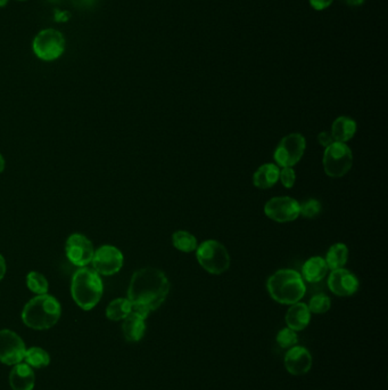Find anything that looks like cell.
I'll return each instance as SVG.
<instances>
[{
    "label": "cell",
    "mask_w": 388,
    "mask_h": 390,
    "mask_svg": "<svg viewBox=\"0 0 388 390\" xmlns=\"http://www.w3.org/2000/svg\"><path fill=\"white\" fill-rule=\"evenodd\" d=\"M170 291V282L162 271L153 267L141 269L131 277L127 299L132 312L146 318L150 312L162 306Z\"/></svg>",
    "instance_id": "6da1fadb"
},
{
    "label": "cell",
    "mask_w": 388,
    "mask_h": 390,
    "mask_svg": "<svg viewBox=\"0 0 388 390\" xmlns=\"http://www.w3.org/2000/svg\"><path fill=\"white\" fill-rule=\"evenodd\" d=\"M267 289L271 298L281 305H293L305 295L307 286L300 273L294 269H280L267 279Z\"/></svg>",
    "instance_id": "7a4b0ae2"
},
{
    "label": "cell",
    "mask_w": 388,
    "mask_h": 390,
    "mask_svg": "<svg viewBox=\"0 0 388 390\" xmlns=\"http://www.w3.org/2000/svg\"><path fill=\"white\" fill-rule=\"evenodd\" d=\"M61 314L59 300L46 293L37 295L24 306L22 320L26 326L33 330H47L59 322Z\"/></svg>",
    "instance_id": "3957f363"
},
{
    "label": "cell",
    "mask_w": 388,
    "mask_h": 390,
    "mask_svg": "<svg viewBox=\"0 0 388 390\" xmlns=\"http://www.w3.org/2000/svg\"><path fill=\"white\" fill-rule=\"evenodd\" d=\"M104 291L101 275L94 269L80 267L73 274L71 283V293L75 304L83 309L90 311L95 309Z\"/></svg>",
    "instance_id": "277c9868"
},
{
    "label": "cell",
    "mask_w": 388,
    "mask_h": 390,
    "mask_svg": "<svg viewBox=\"0 0 388 390\" xmlns=\"http://www.w3.org/2000/svg\"><path fill=\"white\" fill-rule=\"evenodd\" d=\"M196 257L199 265L206 272L220 275L230 267V256L228 250L216 240H206L196 249Z\"/></svg>",
    "instance_id": "5b68a950"
},
{
    "label": "cell",
    "mask_w": 388,
    "mask_h": 390,
    "mask_svg": "<svg viewBox=\"0 0 388 390\" xmlns=\"http://www.w3.org/2000/svg\"><path fill=\"white\" fill-rule=\"evenodd\" d=\"M323 164L327 176L331 178L343 177L352 168V150L345 143L334 142L325 150Z\"/></svg>",
    "instance_id": "8992f818"
},
{
    "label": "cell",
    "mask_w": 388,
    "mask_h": 390,
    "mask_svg": "<svg viewBox=\"0 0 388 390\" xmlns=\"http://www.w3.org/2000/svg\"><path fill=\"white\" fill-rule=\"evenodd\" d=\"M33 52L43 61H55L65 50V39L62 33L55 29L40 31L33 40Z\"/></svg>",
    "instance_id": "52a82bcc"
},
{
    "label": "cell",
    "mask_w": 388,
    "mask_h": 390,
    "mask_svg": "<svg viewBox=\"0 0 388 390\" xmlns=\"http://www.w3.org/2000/svg\"><path fill=\"white\" fill-rule=\"evenodd\" d=\"M307 148V141L298 133L287 135L281 139L280 144L274 151V160L281 168L294 167L303 157Z\"/></svg>",
    "instance_id": "ba28073f"
},
{
    "label": "cell",
    "mask_w": 388,
    "mask_h": 390,
    "mask_svg": "<svg viewBox=\"0 0 388 390\" xmlns=\"http://www.w3.org/2000/svg\"><path fill=\"white\" fill-rule=\"evenodd\" d=\"M123 262V253L116 246H103L95 250L92 262L94 271L99 275L110 276L120 272Z\"/></svg>",
    "instance_id": "9c48e42d"
},
{
    "label": "cell",
    "mask_w": 388,
    "mask_h": 390,
    "mask_svg": "<svg viewBox=\"0 0 388 390\" xmlns=\"http://www.w3.org/2000/svg\"><path fill=\"white\" fill-rule=\"evenodd\" d=\"M26 348L20 335L10 330H0V362L17 365L23 361Z\"/></svg>",
    "instance_id": "30bf717a"
},
{
    "label": "cell",
    "mask_w": 388,
    "mask_h": 390,
    "mask_svg": "<svg viewBox=\"0 0 388 390\" xmlns=\"http://www.w3.org/2000/svg\"><path fill=\"white\" fill-rule=\"evenodd\" d=\"M265 213L277 223H289L300 216V204L293 197H272L265 204Z\"/></svg>",
    "instance_id": "8fae6325"
},
{
    "label": "cell",
    "mask_w": 388,
    "mask_h": 390,
    "mask_svg": "<svg viewBox=\"0 0 388 390\" xmlns=\"http://www.w3.org/2000/svg\"><path fill=\"white\" fill-rule=\"evenodd\" d=\"M65 253L68 260L78 267H85L90 264L95 255V248L87 236L74 233L66 241Z\"/></svg>",
    "instance_id": "7c38bea8"
},
{
    "label": "cell",
    "mask_w": 388,
    "mask_h": 390,
    "mask_svg": "<svg viewBox=\"0 0 388 390\" xmlns=\"http://www.w3.org/2000/svg\"><path fill=\"white\" fill-rule=\"evenodd\" d=\"M328 288L338 297H351L359 290V280L347 269H335L328 277Z\"/></svg>",
    "instance_id": "4fadbf2b"
},
{
    "label": "cell",
    "mask_w": 388,
    "mask_h": 390,
    "mask_svg": "<svg viewBox=\"0 0 388 390\" xmlns=\"http://www.w3.org/2000/svg\"><path fill=\"white\" fill-rule=\"evenodd\" d=\"M312 355L309 349L302 346H294L289 348L285 355L284 364L288 373L292 376H304L309 373L312 367Z\"/></svg>",
    "instance_id": "5bb4252c"
},
{
    "label": "cell",
    "mask_w": 388,
    "mask_h": 390,
    "mask_svg": "<svg viewBox=\"0 0 388 390\" xmlns=\"http://www.w3.org/2000/svg\"><path fill=\"white\" fill-rule=\"evenodd\" d=\"M311 312L307 304L304 302H296L288 309L285 322L287 328L292 329L293 331H303L307 325L310 324Z\"/></svg>",
    "instance_id": "9a60e30c"
},
{
    "label": "cell",
    "mask_w": 388,
    "mask_h": 390,
    "mask_svg": "<svg viewBox=\"0 0 388 390\" xmlns=\"http://www.w3.org/2000/svg\"><path fill=\"white\" fill-rule=\"evenodd\" d=\"M36 382V376L33 373L32 367L26 363H19L14 365L10 371V384L13 390H33Z\"/></svg>",
    "instance_id": "2e32d148"
},
{
    "label": "cell",
    "mask_w": 388,
    "mask_h": 390,
    "mask_svg": "<svg viewBox=\"0 0 388 390\" xmlns=\"http://www.w3.org/2000/svg\"><path fill=\"white\" fill-rule=\"evenodd\" d=\"M145 320L146 318L134 312H131L127 318H124L122 330H123L124 338L127 339V341L137 342L143 339L146 331Z\"/></svg>",
    "instance_id": "e0dca14e"
},
{
    "label": "cell",
    "mask_w": 388,
    "mask_h": 390,
    "mask_svg": "<svg viewBox=\"0 0 388 390\" xmlns=\"http://www.w3.org/2000/svg\"><path fill=\"white\" fill-rule=\"evenodd\" d=\"M328 266L326 260L323 257H311L303 265L302 269V277L304 281L309 283H318L325 279V276L328 273Z\"/></svg>",
    "instance_id": "ac0fdd59"
},
{
    "label": "cell",
    "mask_w": 388,
    "mask_h": 390,
    "mask_svg": "<svg viewBox=\"0 0 388 390\" xmlns=\"http://www.w3.org/2000/svg\"><path fill=\"white\" fill-rule=\"evenodd\" d=\"M279 167L274 164H262L258 167V170L255 171L253 176V183L254 186L261 190H267L274 186L279 181Z\"/></svg>",
    "instance_id": "d6986e66"
},
{
    "label": "cell",
    "mask_w": 388,
    "mask_h": 390,
    "mask_svg": "<svg viewBox=\"0 0 388 390\" xmlns=\"http://www.w3.org/2000/svg\"><path fill=\"white\" fill-rule=\"evenodd\" d=\"M356 133V124L349 117H340L333 122L331 136L334 141L338 143H346L354 137Z\"/></svg>",
    "instance_id": "ffe728a7"
},
{
    "label": "cell",
    "mask_w": 388,
    "mask_h": 390,
    "mask_svg": "<svg viewBox=\"0 0 388 390\" xmlns=\"http://www.w3.org/2000/svg\"><path fill=\"white\" fill-rule=\"evenodd\" d=\"M349 260V249L343 243H336L330 246L326 256V264L328 269L335 271V269H344Z\"/></svg>",
    "instance_id": "44dd1931"
},
{
    "label": "cell",
    "mask_w": 388,
    "mask_h": 390,
    "mask_svg": "<svg viewBox=\"0 0 388 390\" xmlns=\"http://www.w3.org/2000/svg\"><path fill=\"white\" fill-rule=\"evenodd\" d=\"M132 312V305L127 298L115 299L106 309V316L111 321H122Z\"/></svg>",
    "instance_id": "7402d4cb"
},
{
    "label": "cell",
    "mask_w": 388,
    "mask_h": 390,
    "mask_svg": "<svg viewBox=\"0 0 388 390\" xmlns=\"http://www.w3.org/2000/svg\"><path fill=\"white\" fill-rule=\"evenodd\" d=\"M173 246L181 253H193L197 249L198 243L193 234L187 231H176L172 235Z\"/></svg>",
    "instance_id": "603a6c76"
},
{
    "label": "cell",
    "mask_w": 388,
    "mask_h": 390,
    "mask_svg": "<svg viewBox=\"0 0 388 390\" xmlns=\"http://www.w3.org/2000/svg\"><path fill=\"white\" fill-rule=\"evenodd\" d=\"M24 361L29 367L43 369L50 363V356L43 348L31 347L26 349Z\"/></svg>",
    "instance_id": "cb8c5ba5"
},
{
    "label": "cell",
    "mask_w": 388,
    "mask_h": 390,
    "mask_svg": "<svg viewBox=\"0 0 388 390\" xmlns=\"http://www.w3.org/2000/svg\"><path fill=\"white\" fill-rule=\"evenodd\" d=\"M26 286L37 295H46L47 292H48V281L39 272H30L26 275Z\"/></svg>",
    "instance_id": "d4e9b609"
},
{
    "label": "cell",
    "mask_w": 388,
    "mask_h": 390,
    "mask_svg": "<svg viewBox=\"0 0 388 390\" xmlns=\"http://www.w3.org/2000/svg\"><path fill=\"white\" fill-rule=\"evenodd\" d=\"M307 307L310 309V312L314 313V314H325L331 307V300L328 295L320 293V295H314L311 298Z\"/></svg>",
    "instance_id": "484cf974"
},
{
    "label": "cell",
    "mask_w": 388,
    "mask_h": 390,
    "mask_svg": "<svg viewBox=\"0 0 388 390\" xmlns=\"http://www.w3.org/2000/svg\"><path fill=\"white\" fill-rule=\"evenodd\" d=\"M278 346L284 349H289V348L296 346L297 342H298V338H297V332L293 331L292 329L285 328L280 331L278 332L277 338Z\"/></svg>",
    "instance_id": "4316f807"
},
{
    "label": "cell",
    "mask_w": 388,
    "mask_h": 390,
    "mask_svg": "<svg viewBox=\"0 0 388 390\" xmlns=\"http://www.w3.org/2000/svg\"><path fill=\"white\" fill-rule=\"evenodd\" d=\"M321 210L323 206L320 204V201L310 199L304 204H300V216H303L304 218H314L321 213Z\"/></svg>",
    "instance_id": "83f0119b"
},
{
    "label": "cell",
    "mask_w": 388,
    "mask_h": 390,
    "mask_svg": "<svg viewBox=\"0 0 388 390\" xmlns=\"http://www.w3.org/2000/svg\"><path fill=\"white\" fill-rule=\"evenodd\" d=\"M279 178H280L281 184L286 188H292L295 182H296V174H295V170H294L293 168L285 167L279 173Z\"/></svg>",
    "instance_id": "f1b7e54d"
},
{
    "label": "cell",
    "mask_w": 388,
    "mask_h": 390,
    "mask_svg": "<svg viewBox=\"0 0 388 390\" xmlns=\"http://www.w3.org/2000/svg\"><path fill=\"white\" fill-rule=\"evenodd\" d=\"M318 142H319V144L323 146V148H328V146L333 144L335 141H334L331 134L327 133V131H323V133H320V134L318 135Z\"/></svg>",
    "instance_id": "f546056e"
},
{
    "label": "cell",
    "mask_w": 388,
    "mask_h": 390,
    "mask_svg": "<svg viewBox=\"0 0 388 390\" xmlns=\"http://www.w3.org/2000/svg\"><path fill=\"white\" fill-rule=\"evenodd\" d=\"M334 0H310L311 6L316 10H323L331 5Z\"/></svg>",
    "instance_id": "4dcf8cb0"
},
{
    "label": "cell",
    "mask_w": 388,
    "mask_h": 390,
    "mask_svg": "<svg viewBox=\"0 0 388 390\" xmlns=\"http://www.w3.org/2000/svg\"><path fill=\"white\" fill-rule=\"evenodd\" d=\"M71 14L70 12H63V10H56L55 21L56 22H66L70 20Z\"/></svg>",
    "instance_id": "1f68e13d"
},
{
    "label": "cell",
    "mask_w": 388,
    "mask_h": 390,
    "mask_svg": "<svg viewBox=\"0 0 388 390\" xmlns=\"http://www.w3.org/2000/svg\"><path fill=\"white\" fill-rule=\"evenodd\" d=\"M6 274V262L1 255H0V281L3 279V276Z\"/></svg>",
    "instance_id": "d6a6232c"
},
{
    "label": "cell",
    "mask_w": 388,
    "mask_h": 390,
    "mask_svg": "<svg viewBox=\"0 0 388 390\" xmlns=\"http://www.w3.org/2000/svg\"><path fill=\"white\" fill-rule=\"evenodd\" d=\"M346 5H349V6L356 7V6H361L363 3H365V0H343Z\"/></svg>",
    "instance_id": "836d02e7"
},
{
    "label": "cell",
    "mask_w": 388,
    "mask_h": 390,
    "mask_svg": "<svg viewBox=\"0 0 388 390\" xmlns=\"http://www.w3.org/2000/svg\"><path fill=\"white\" fill-rule=\"evenodd\" d=\"M5 166H6V164H5V159H3V155L0 153V174H1L3 169H5Z\"/></svg>",
    "instance_id": "e575fe53"
},
{
    "label": "cell",
    "mask_w": 388,
    "mask_h": 390,
    "mask_svg": "<svg viewBox=\"0 0 388 390\" xmlns=\"http://www.w3.org/2000/svg\"><path fill=\"white\" fill-rule=\"evenodd\" d=\"M92 1H94V0H82V3H83V5H92Z\"/></svg>",
    "instance_id": "d590c367"
},
{
    "label": "cell",
    "mask_w": 388,
    "mask_h": 390,
    "mask_svg": "<svg viewBox=\"0 0 388 390\" xmlns=\"http://www.w3.org/2000/svg\"><path fill=\"white\" fill-rule=\"evenodd\" d=\"M8 3V0H0V7H5Z\"/></svg>",
    "instance_id": "8d00e7d4"
},
{
    "label": "cell",
    "mask_w": 388,
    "mask_h": 390,
    "mask_svg": "<svg viewBox=\"0 0 388 390\" xmlns=\"http://www.w3.org/2000/svg\"><path fill=\"white\" fill-rule=\"evenodd\" d=\"M50 1H52V3H55V1H59V0H50Z\"/></svg>",
    "instance_id": "74e56055"
},
{
    "label": "cell",
    "mask_w": 388,
    "mask_h": 390,
    "mask_svg": "<svg viewBox=\"0 0 388 390\" xmlns=\"http://www.w3.org/2000/svg\"><path fill=\"white\" fill-rule=\"evenodd\" d=\"M19 1H24V0H19Z\"/></svg>",
    "instance_id": "f35d334b"
}]
</instances>
